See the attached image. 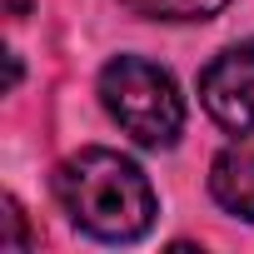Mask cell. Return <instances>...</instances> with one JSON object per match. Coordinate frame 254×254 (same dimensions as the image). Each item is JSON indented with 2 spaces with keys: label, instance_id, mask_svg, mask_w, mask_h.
Wrapping results in <instances>:
<instances>
[{
  "label": "cell",
  "instance_id": "obj_1",
  "mask_svg": "<svg viewBox=\"0 0 254 254\" xmlns=\"http://www.w3.org/2000/svg\"><path fill=\"white\" fill-rule=\"evenodd\" d=\"M60 209L95 239L125 244L155 224V190L135 160L120 150H80L55 170Z\"/></svg>",
  "mask_w": 254,
  "mask_h": 254
},
{
  "label": "cell",
  "instance_id": "obj_2",
  "mask_svg": "<svg viewBox=\"0 0 254 254\" xmlns=\"http://www.w3.org/2000/svg\"><path fill=\"white\" fill-rule=\"evenodd\" d=\"M100 100L110 120L145 150H170L185 130V100L170 70L140 55H120L100 70Z\"/></svg>",
  "mask_w": 254,
  "mask_h": 254
},
{
  "label": "cell",
  "instance_id": "obj_3",
  "mask_svg": "<svg viewBox=\"0 0 254 254\" xmlns=\"http://www.w3.org/2000/svg\"><path fill=\"white\" fill-rule=\"evenodd\" d=\"M199 100L224 130L234 135L254 130V40L229 45L224 55L209 60V70L199 75Z\"/></svg>",
  "mask_w": 254,
  "mask_h": 254
},
{
  "label": "cell",
  "instance_id": "obj_4",
  "mask_svg": "<svg viewBox=\"0 0 254 254\" xmlns=\"http://www.w3.org/2000/svg\"><path fill=\"white\" fill-rule=\"evenodd\" d=\"M209 190L229 214L254 219V145L219 150V160L209 165Z\"/></svg>",
  "mask_w": 254,
  "mask_h": 254
},
{
  "label": "cell",
  "instance_id": "obj_5",
  "mask_svg": "<svg viewBox=\"0 0 254 254\" xmlns=\"http://www.w3.org/2000/svg\"><path fill=\"white\" fill-rule=\"evenodd\" d=\"M125 5L135 15H150V20H209L229 0H125Z\"/></svg>",
  "mask_w": 254,
  "mask_h": 254
},
{
  "label": "cell",
  "instance_id": "obj_6",
  "mask_svg": "<svg viewBox=\"0 0 254 254\" xmlns=\"http://www.w3.org/2000/svg\"><path fill=\"white\" fill-rule=\"evenodd\" d=\"M5 239H0V249H25L30 239H25V214H20V204L15 199H5Z\"/></svg>",
  "mask_w": 254,
  "mask_h": 254
},
{
  "label": "cell",
  "instance_id": "obj_7",
  "mask_svg": "<svg viewBox=\"0 0 254 254\" xmlns=\"http://www.w3.org/2000/svg\"><path fill=\"white\" fill-rule=\"evenodd\" d=\"M10 5H15V10H20V5H25V0H10Z\"/></svg>",
  "mask_w": 254,
  "mask_h": 254
}]
</instances>
